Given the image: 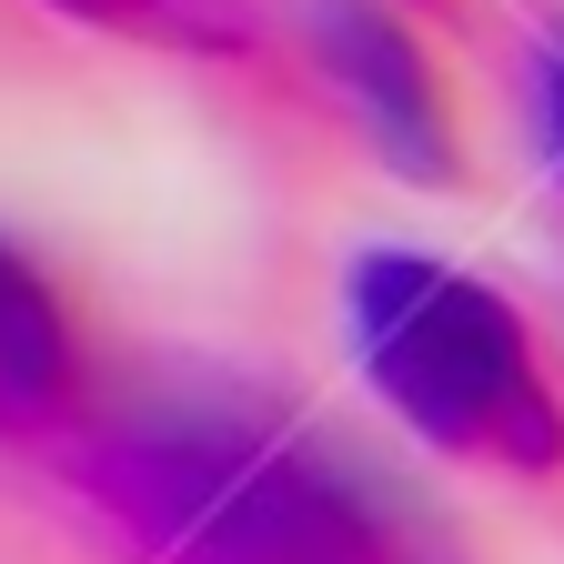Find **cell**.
<instances>
[{"label":"cell","mask_w":564,"mask_h":564,"mask_svg":"<svg viewBox=\"0 0 564 564\" xmlns=\"http://www.w3.org/2000/svg\"><path fill=\"white\" fill-rule=\"evenodd\" d=\"M82 494L141 564H393L383 505L262 413L121 423L82 454Z\"/></svg>","instance_id":"6da1fadb"},{"label":"cell","mask_w":564,"mask_h":564,"mask_svg":"<svg viewBox=\"0 0 564 564\" xmlns=\"http://www.w3.org/2000/svg\"><path fill=\"white\" fill-rule=\"evenodd\" d=\"M343 333L373 403L444 464L524 474V484L564 474V393L534 352V323L484 272L373 242L343 272Z\"/></svg>","instance_id":"7a4b0ae2"},{"label":"cell","mask_w":564,"mask_h":564,"mask_svg":"<svg viewBox=\"0 0 564 564\" xmlns=\"http://www.w3.org/2000/svg\"><path fill=\"white\" fill-rule=\"evenodd\" d=\"M313 61L333 101L352 111V131L373 141V162L444 192L464 182V141H454V101H444V70L383 0H313Z\"/></svg>","instance_id":"3957f363"},{"label":"cell","mask_w":564,"mask_h":564,"mask_svg":"<svg viewBox=\"0 0 564 564\" xmlns=\"http://www.w3.org/2000/svg\"><path fill=\"white\" fill-rule=\"evenodd\" d=\"M82 403V343H70V313L51 293V272L0 242V434H51V423Z\"/></svg>","instance_id":"277c9868"},{"label":"cell","mask_w":564,"mask_h":564,"mask_svg":"<svg viewBox=\"0 0 564 564\" xmlns=\"http://www.w3.org/2000/svg\"><path fill=\"white\" fill-rule=\"evenodd\" d=\"M70 21H101V31H141V41H192V51H232L252 41L232 0H51Z\"/></svg>","instance_id":"5b68a950"},{"label":"cell","mask_w":564,"mask_h":564,"mask_svg":"<svg viewBox=\"0 0 564 564\" xmlns=\"http://www.w3.org/2000/svg\"><path fill=\"white\" fill-rule=\"evenodd\" d=\"M524 121H534V162H544V182L564 192V21H544L534 51H524Z\"/></svg>","instance_id":"8992f818"}]
</instances>
